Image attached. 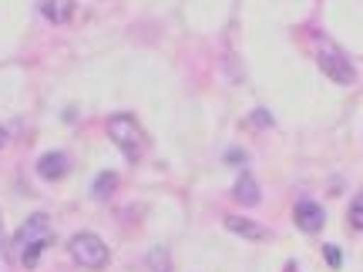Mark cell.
<instances>
[{
    "label": "cell",
    "mask_w": 363,
    "mask_h": 272,
    "mask_svg": "<svg viewBox=\"0 0 363 272\" xmlns=\"http://www.w3.org/2000/svg\"><path fill=\"white\" fill-rule=\"evenodd\" d=\"M51 219L44 215V212H34L30 219L17 229V235H13V249H17V256H21V262H24L27 269H34L40 259V252L51 246Z\"/></svg>",
    "instance_id": "cell-1"
},
{
    "label": "cell",
    "mask_w": 363,
    "mask_h": 272,
    "mask_svg": "<svg viewBox=\"0 0 363 272\" xmlns=\"http://www.w3.org/2000/svg\"><path fill=\"white\" fill-rule=\"evenodd\" d=\"M104 128H108V138L118 144V152L128 158V162H138V158L145 155V144H148V138H145L142 125H138L131 115H111Z\"/></svg>",
    "instance_id": "cell-2"
},
{
    "label": "cell",
    "mask_w": 363,
    "mask_h": 272,
    "mask_svg": "<svg viewBox=\"0 0 363 272\" xmlns=\"http://www.w3.org/2000/svg\"><path fill=\"white\" fill-rule=\"evenodd\" d=\"M67 249H71V256H74V262H78L81 269H104L108 259H111L108 246L94 232H78Z\"/></svg>",
    "instance_id": "cell-3"
},
{
    "label": "cell",
    "mask_w": 363,
    "mask_h": 272,
    "mask_svg": "<svg viewBox=\"0 0 363 272\" xmlns=\"http://www.w3.org/2000/svg\"><path fill=\"white\" fill-rule=\"evenodd\" d=\"M316 64H320V71H323L326 78L337 81V84H353V81H357L353 61L340 51V47H333V44H323V47L316 51Z\"/></svg>",
    "instance_id": "cell-4"
},
{
    "label": "cell",
    "mask_w": 363,
    "mask_h": 272,
    "mask_svg": "<svg viewBox=\"0 0 363 272\" xmlns=\"http://www.w3.org/2000/svg\"><path fill=\"white\" fill-rule=\"evenodd\" d=\"M293 219H296V225L303 229V232L316 235L320 229H323L326 222V212L316 202H310V198H303V202H296V212H293Z\"/></svg>",
    "instance_id": "cell-5"
},
{
    "label": "cell",
    "mask_w": 363,
    "mask_h": 272,
    "mask_svg": "<svg viewBox=\"0 0 363 272\" xmlns=\"http://www.w3.org/2000/svg\"><path fill=\"white\" fill-rule=\"evenodd\" d=\"M67 169H71V158H67L65 152H48V155H40V162H38V175L48 181L65 178Z\"/></svg>",
    "instance_id": "cell-6"
},
{
    "label": "cell",
    "mask_w": 363,
    "mask_h": 272,
    "mask_svg": "<svg viewBox=\"0 0 363 272\" xmlns=\"http://www.w3.org/2000/svg\"><path fill=\"white\" fill-rule=\"evenodd\" d=\"M40 17L48 24H67L74 17V0H40Z\"/></svg>",
    "instance_id": "cell-7"
},
{
    "label": "cell",
    "mask_w": 363,
    "mask_h": 272,
    "mask_svg": "<svg viewBox=\"0 0 363 272\" xmlns=\"http://www.w3.org/2000/svg\"><path fill=\"white\" fill-rule=\"evenodd\" d=\"M225 229L235 235H242V239H249V242H259V239H266V229H262L259 222H252V219H242V215H229L225 219Z\"/></svg>",
    "instance_id": "cell-8"
},
{
    "label": "cell",
    "mask_w": 363,
    "mask_h": 272,
    "mask_svg": "<svg viewBox=\"0 0 363 272\" xmlns=\"http://www.w3.org/2000/svg\"><path fill=\"white\" fill-rule=\"evenodd\" d=\"M235 202H242V205H259V185H256V178L252 175H239V181H235Z\"/></svg>",
    "instance_id": "cell-9"
},
{
    "label": "cell",
    "mask_w": 363,
    "mask_h": 272,
    "mask_svg": "<svg viewBox=\"0 0 363 272\" xmlns=\"http://www.w3.org/2000/svg\"><path fill=\"white\" fill-rule=\"evenodd\" d=\"M148 269L152 272H172V259H169V249L165 246H155L152 252H148Z\"/></svg>",
    "instance_id": "cell-10"
},
{
    "label": "cell",
    "mask_w": 363,
    "mask_h": 272,
    "mask_svg": "<svg viewBox=\"0 0 363 272\" xmlns=\"http://www.w3.org/2000/svg\"><path fill=\"white\" fill-rule=\"evenodd\" d=\"M115 185H118V175L115 171H104V175H98L94 178V198H111V192H115Z\"/></svg>",
    "instance_id": "cell-11"
},
{
    "label": "cell",
    "mask_w": 363,
    "mask_h": 272,
    "mask_svg": "<svg viewBox=\"0 0 363 272\" xmlns=\"http://www.w3.org/2000/svg\"><path fill=\"white\" fill-rule=\"evenodd\" d=\"M347 219H350V225H353V229H360V232H363V192H357V195H353L350 208H347Z\"/></svg>",
    "instance_id": "cell-12"
},
{
    "label": "cell",
    "mask_w": 363,
    "mask_h": 272,
    "mask_svg": "<svg viewBox=\"0 0 363 272\" xmlns=\"http://www.w3.org/2000/svg\"><path fill=\"white\" fill-rule=\"evenodd\" d=\"M323 256H326V262H330L333 269H340V249H337V246H326Z\"/></svg>",
    "instance_id": "cell-13"
},
{
    "label": "cell",
    "mask_w": 363,
    "mask_h": 272,
    "mask_svg": "<svg viewBox=\"0 0 363 272\" xmlns=\"http://www.w3.org/2000/svg\"><path fill=\"white\" fill-rule=\"evenodd\" d=\"M252 125H272L269 111H252Z\"/></svg>",
    "instance_id": "cell-14"
},
{
    "label": "cell",
    "mask_w": 363,
    "mask_h": 272,
    "mask_svg": "<svg viewBox=\"0 0 363 272\" xmlns=\"http://www.w3.org/2000/svg\"><path fill=\"white\" fill-rule=\"evenodd\" d=\"M0 256H7V235H4V215H0Z\"/></svg>",
    "instance_id": "cell-15"
},
{
    "label": "cell",
    "mask_w": 363,
    "mask_h": 272,
    "mask_svg": "<svg viewBox=\"0 0 363 272\" xmlns=\"http://www.w3.org/2000/svg\"><path fill=\"white\" fill-rule=\"evenodd\" d=\"M225 162H246V155L242 152H225Z\"/></svg>",
    "instance_id": "cell-16"
},
{
    "label": "cell",
    "mask_w": 363,
    "mask_h": 272,
    "mask_svg": "<svg viewBox=\"0 0 363 272\" xmlns=\"http://www.w3.org/2000/svg\"><path fill=\"white\" fill-rule=\"evenodd\" d=\"M4 144H7V131L0 128V148H4Z\"/></svg>",
    "instance_id": "cell-17"
},
{
    "label": "cell",
    "mask_w": 363,
    "mask_h": 272,
    "mask_svg": "<svg viewBox=\"0 0 363 272\" xmlns=\"http://www.w3.org/2000/svg\"><path fill=\"white\" fill-rule=\"evenodd\" d=\"M286 272H296V266H293V262H289V266H286Z\"/></svg>",
    "instance_id": "cell-18"
}]
</instances>
